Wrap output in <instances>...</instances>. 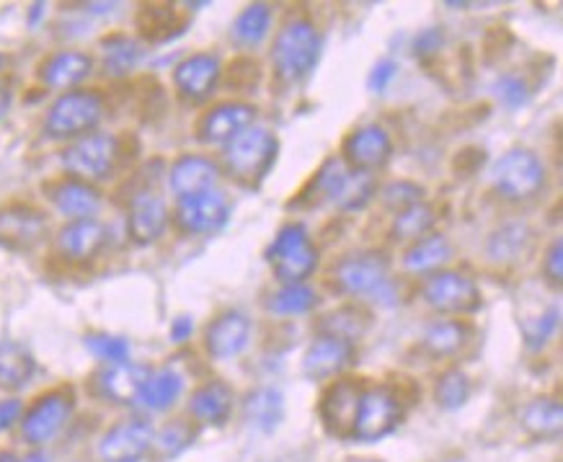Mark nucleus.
<instances>
[{
    "mask_svg": "<svg viewBox=\"0 0 563 462\" xmlns=\"http://www.w3.org/2000/svg\"><path fill=\"white\" fill-rule=\"evenodd\" d=\"M318 57H321V34L313 21L292 19L279 29L272 47V63L282 84L292 86L306 80L318 65Z\"/></svg>",
    "mask_w": 563,
    "mask_h": 462,
    "instance_id": "1",
    "label": "nucleus"
},
{
    "mask_svg": "<svg viewBox=\"0 0 563 462\" xmlns=\"http://www.w3.org/2000/svg\"><path fill=\"white\" fill-rule=\"evenodd\" d=\"M279 143L264 127H249L222 151L225 170L243 186H258L277 163Z\"/></svg>",
    "mask_w": 563,
    "mask_h": 462,
    "instance_id": "2",
    "label": "nucleus"
},
{
    "mask_svg": "<svg viewBox=\"0 0 563 462\" xmlns=\"http://www.w3.org/2000/svg\"><path fill=\"white\" fill-rule=\"evenodd\" d=\"M336 287L354 297H373L375 302L393 305L396 302V287H393L388 258L380 253H357V256L344 258L333 270Z\"/></svg>",
    "mask_w": 563,
    "mask_h": 462,
    "instance_id": "3",
    "label": "nucleus"
},
{
    "mask_svg": "<svg viewBox=\"0 0 563 462\" xmlns=\"http://www.w3.org/2000/svg\"><path fill=\"white\" fill-rule=\"evenodd\" d=\"M492 184L509 202L536 199L545 186V166L532 151L512 147L492 166Z\"/></svg>",
    "mask_w": 563,
    "mask_h": 462,
    "instance_id": "4",
    "label": "nucleus"
},
{
    "mask_svg": "<svg viewBox=\"0 0 563 462\" xmlns=\"http://www.w3.org/2000/svg\"><path fill=\"white\" fill-rule=\"evenodd\" d=\"M103 117V101L96 91H70L52 103L44 119V132L52 140L86 138Z\"/></svg>",
    "mask_w": 563,
    "mask_h": 462,
    "instance_id": "5",
    "label": "nucleus"
},
{
    "mask_svg": "<svg viewBox=\"0 0 563 462\" xmlns=\"http://www.w3.org/2000/svg\"><path fill=\"white\" fill-rule=\"evenodd\" d=\"M117 161H120V140L114 135H103V132L78 138L63 153V168L68 170L70 178L91 186L114 174Z\"/></svg>",
    "mask_w": 563,
    "mask_h": 462,
    "instance_id": "6",
    "label": "nucleus"
},
{
    "mask_svg": "<svg viewBox=\"0 0 563 462\" xmlns=\"http://www.w3.org/2000/svg\"><path fill=\"white\" fill-rule=\"evenodd\" d=\"M401 416V400H398V395L390 387H365L357 414H354L352 435L362 439V442H375V439L388 437L398 427Z\"/></svg>",
    "mask_w": 563,
    "mask_h": 462,
    "instance_id": "7",
    "label": "nucleus"
},
{
    "mask_svg": "<svg viewBox=\"0 0 563 462\" xmlns=\"http://www.w3.org/2000/svg\"><path fill=\"white\" fill-rule=\"evenodd\" d=\"M73 408H76V398H73V391H68V387L40 395L34 406L21 416V435L29 444H47L70 421Z\"/></svg>",
    "mask_w": 563,
    "mask_h": 462,
    "instance_id": "8",
    "label": "nucleus"
},
{
    "mask_svg": "<svg viewBox=\"0 0 563 462\" xmlns=\"http://www.w3.org/2000/svg\"><path fill=\"white\" fill-rule=\"evenodd\" d=\"M421 295L429 308L440 312H455V316H468L481 308V293L478 285L471 277H465L461 272H434L432 277L424 282Z\"/></svg>",
    "mask_w": 563,
    "mask_h": 462,
    "instance_id": "9",
    "label": "nucleus"
},
{
    "mask_svg": "<svg viewBox=\"0 0 563 462\" xmlns=\"http://www.w3.org/2000/svg\"><path fill=\"white\" fill-rule=\"evenodd\" d=\"M47 238V215L32 205L13 202L0 207V245L5 251H34Z\"/></svg>",
    "mask_w": 563,
    "mask_h": 462,
    "instance_id": "10",
    "label": "nucleus"
},
{
    "mask_svg": "<svg viewBox=\"0 0 563 462\" xmlns=\"http://www.w3.org/2000/svg\"><path fill=\"white\" fill-rule=\"evenodd\" d=\"M228 215H231V205H228L225 194L210 189V191L195 194V197L179 199L174 220L184 233L202 235V233H214V230L225 226Z\"/></svg>",
    "mask_w": 563,
    "mask_h": 462,
    "instance_id": "11",
    "label": "nucleus"
},
{
    "mask_svg": "<svg viewBox=\"0 0 563 462\" xmlns=\"http://www.w3.org/2000/svg\"><path fill=\"white\" fill-rule=\"evenodd\" d=\"M256 107L243 101H225L212 107L207 114L199 119L197 138L207 145H228L241 132H246L256 119Z\"/></svg>",
    "mask_w": 563,
    "mask_h": 462,
    "instance_id": "12",
    "label": "nucleus"
},
{
    "mask_svg": "<svg viewBox=\"0 0 563 462\" xmlns=\"http://www.w3.org/2000/svg\"><path fill=\"white\" fill-rule=\"evenodd\" d=\"M155 431L143 419H130L111 427L99 442V458L103 462H140L153 450Z\"/></svg>",
    "mask_w": 563,
    "mask_h": 462,
    "instance_id": "13",
    "label": "nucleus"
},
{
    "mask_svg": "<svg viewBox=\"0 0 563 462\" xmlns=\"http://www.w3.org/2000/svg\"><path fill=\"white\" fill-rule=\"evenodd\" d=\"M393 155V143L388 132L377 124H365L354 130L350 138L344 140V161L350 163L354 170H373L383 168Z\"/></svg>",
    "mask_w": 563,
    "mask_h": 462,
    "instance_id": "14",
    "label": "nucleus"
},
{
    "mask_svg": "<svg viewBox=\"0 0 563 462\" xmlns=\"http://www.w3.org/2000/svg\"><path fill=\"white\" fill-rule=\"evenodd\" d=\"M362 393H365V385H362L360 380H339V383H333L329 391L323 393L321 419L331 435H352L354 414H357Z\"/></svg>",
    "mask_w": 563,
    "mask_h": 462,
    "instance_id": "15",
    "label": "nucleus"
},
{
    "mask_svg": "<svg viewBox=\"0 0 563 462\" xmlns=\"http://www.w3.org/2000/svg\"><path fill=\"white\" fill-rule=\"evenodd\" d=\"M251 339V320L241 310H225L207 326L205 346L214 360H233Z\"/></svg>",
    "mask_w": 563,
    "mask_h": 462,
    "instance_id": "16",
    "label": "nucleus"
},
{
    "mask_svg": "<svg viewBox=\"0 0 563 462\" xmlns=\"http://www.w3.org/2000/svg\"><path fill=\"white\" fill-rule=\"evenodd\" d=\"M220 80V59L207 52L199 55H189L181 59L174 70V84L179 88V94L189 101H207L214 91Z\"/></svg>",
    "mask_w": 563,
    "mask_h": 462,
    "instance_id": "17",
    "label": "nucleus"
},
{
    "mask_svg": "<svg viewBox=\"0 0 563 462\" xmlns=\"http://www.w3.org/2000/svg\"><path fill=\"white\" fill-rule=\"evenodd\" d=\"M166 226H168V207L158 194L137 191L135 197L130 199L128 230L132 241L140 245L158 241Z\"/></svg>",
    "mask_w": 563,
    "mask_h": 462,
    "instance_id": "18",
    "label": "nucleus"
},
{
    "mask_svg": "<svg viewBox=\"0 0 563 462\" xmlns=\"http://www.w3.org/2000/svg\"><path fill=\"white\" fill-rule=\"evenodd\" d=\"M354 360V344L336 337H318L302 354V372L310 380H325L339 375Z\"/></svg>",
    "mask_w": 563,
    "mask_h": 462,
    "instance_id": "19",
    "label": "nucleus"
},
{
    "mask_svg": "<svg viewBox=\"0 0 563 462\" xmlns=\"http://www.w3.org/2000/svg\"><path fill=\"white\" fill-rule=\"evenodd\" d=\"M109 241V230L96 218L70 220L60 233H57V251L70 261H88L99 256Z\"/></svg>",
    "mask_w": 563,
    "mask_h": 462,
    "instance_id": "20",
    "label": "nucleus"
},
{
    "mask_svg": "<svg viewBox=\"0 0 563 462\" xmlns=\"http://www.w3.org/2000/svg\"><path fill=\"white\" fill-rule=\"evenodd\" d=\"M147 372L151 370L140 367V364H132V362L107 364V367L93 377L96 393H99L101 398L111 400V404H122V406L135 404Z\"/></svg>",
    "mask_w": 563,
    "mask_h": 462,
    "instance_id": "21",
    "label": "nucleus"
},
{
    "mask_svg": "<svg viewBox=\"0 0 563 462\" xmlns=\"http://www.w3.org/2000/svg\"><path fill=\"white\" fill-rule=\"evenodd\" d=\"M220 168L218 163L205 158V155H181L168 170V186L176 197H195V194L214 189Z\"/></svg>",
    "mask_w": 563,
    "mask_h": 462,
    "instance_id": "22",
    "label": "nucleus"
},
{
    "mask_svg": "<svg viewBox=\"0 0 563 462\" xmlns=\"http://www.w3.org/2000/svg\"><path fill=\"white\" fill-rule=\"evenodd\" d=\"M49 199L70 220L93 218L101 207V194L96 191V186L78 182V178H65V182L52 184Z\"/></svg>",
    "mask_w": 563,
    "mask_h": 462,
    "instance_id": "23",
    "label": "nucleus"
},
{
    "mask_svg": "<svg viewBox=\"0 0 563 462\" xmlns=\"http://www.w3.org/2000/svg\"><path fill=\"white\" fill-rule=\"evenodd\" d=\"M532 245H536V233L525 222H504L492 233L486 243L488 258L496 264H520L528 261Z\"/></svg>",
    "mask_w": 563,
    "mask_h": 462,
    "instance_id": "24",
    "label": "nucleus"
},
{
    "mask_svg": "<svg viewBox=\"0 0 563 462\" xmlns=\"http://www.w3.org/2000/svg\"><path fill=\"white\" fill-rule=\"evenodd\" d=\"M93 70V59L86 55V52H57V55L47 57L40 68V78L47 88H57V91H65V88L78 86L80 80H86Z\"/></svg>",
    "mask_w": 563,
    "mask_h": 462,
    "instance_id": "25",
    "label": "nucleus"
},
{
    "mask_svg": "<svg viewBox=\"0 0 563 462\" xmlns=\"http://www.w3.org/2000/svg\"><path fill=\"white\" fill-rule=\"evenodd\" d=\"M189 411L197 421L212 424V427H222L233 411V391L225 383H220V380L199 385L197 391L191 393Z\"/></svg>",
    "mask_w": 563,
    "mask_h": 462,
    "instance_id": "26",
    "label": "nucleus"
},
{
    "mask_svg": "<svg viewBox=\"0 0 563 462\" xmlns=\"http://www.w3.org/2000/svg\"><path fill=\"white\" fill-rule=\"evenodd\" d=\"M184 391V377L172 367L147 372L143 387H140L137 400L147 411H166L172 408Z\"/></svg>",
    "mask_w": 563,
    "mask_h": 462,
    "instance_id": "27",
    "label": "nucleus"
},
{
    "mask_svg": "<svg viewBox=\"0 0 563 462\" xmlns=\"http://www.w3.org/2000/svg\"><path fill=\"white\" fill-rule=\"evenodd\" d=\"M282 416H285V398L274 387H258L243 404V419H246L249 427L264 431V435L279 427Z\"/></svg>",
    "mask_w": 563,
    "mask_h": 462,
    "instance_id": "28",
    "label": "nucleus"
},
{
    "mask_svg": "<svg viewBox=\"0 0 563 462\" xmlns=\"http://www.w3.org/2000/svg\"><path fill=\"white\" fill-rule=\"evenodd\" d=\"M346 166L339 158H329L318 168V174L313 176V182L306 186V191L300 194L298 202H292L290 207H316L323 202H333L336 194L342 191V186L346 182Z\"/></svg>",
    "mask_w": 563,
    "mask_h": 462,
    "instance_id": "29",
    "label": "nucleus"
},
{
    "mask_svg": "<svg viewBox=\"0 0 563 462\" xmlns=\"http://www.w3.org/2000/svg\"><path fill=\"white\" fill-rule=\"evenodd\" d=\"M465 341H468V326L463 320H434L424 331L421 346L434 360H448L461 352Z\"/></svg>",
    "mask_w": 563,
    "mask_h": 462,
    "instance_id": "30",
    "label": "nucleus"
},
{
    "mask_svg": "<svg viewBox=\"0 0 563 462\" xmlns=\"http://www.w3.org/2000/svg\"><path fill=\"white\" fill-rule=\"evenodd\" d=\"M36 362L32 352L16 341L0 344V387L3 391H21L34 377Z\"/></svg>",
    "mask_w": 563,
    "mask_h": 462,
    "instance_id": "31",
    "label": "nucleus"
},
{
    "mask_svg": "<svg viewBox=\"0 0 563 462\" xmlns=\"http://www.w3.org/2000/svg\"><path fill=\"white\" fill-rule=\"evenodd\" d=\"M520 421L532 439H555L563 429V408L553 398H536L525 406Z\"/></svg>",
    "mask_w": 563,
    "mask_h": 462,
    "instance_id": "32",
    "label": "nucleus"
},
{
    "mask_svg": "<svg viewBox=\"0 0 563 462\" xmlns=\"http://www.w3.org/2000/svg\"><path fill=\"white\" fill-rule=\"evenodd\" d=\"M453 258V245L444 235H424L413 241L409 251L404 253V266L413 274H424L440 270L442 264Z\"/></svg>",
    "mask_w": 563,
    "mask_h": 462,
    "instance_id": "33",
    "label": "nucleus"
},
{
    "mask_svg": "<svg viewBox=\"0 0 563 462\" xmlns=\"http://www.w3.org/2000/svg\"><path fill=\"white\" fill-rule=\"evenodd\" d=\"M272 270H274V277L277 282H282L285 287L290 285H302V279H308L310 274L316 272L318 266V251L313 249V243H302L298 249L282 253L274 261H269Z\"/></svg>",
    "mask_w": 563,
    "mask_h": 462,
    "instance_id": "34",
    "label": "nucleus"
},
{
    "mask_svg": "<svg viewBox=\"0 0 563 462\" xmlns=\"http://www.w3.org/2000/svg\"><path fill=\"white\" fill-rule=\"evenodd\" d=\"M101 55H103V70L109 76H128L137 68V63L143 59V47L132 40V36L124 34H114L107 36L101 42Z\"/></svg>",
    "mask_w": 563,
    "mask_h": 462,
    "instance_id": "35",
    "label": "nucleus"
},
{
    "mask_svg": "<svg viewBox=\"0 0 563 462\" xmlns=\"http://www.w3.org/2000/svg\"><path fill=\"white\" fill-rule=\"evenodd\" d=\"M269 26H272V9L264 3H254L249 6V9H243L239 13V19L233 21L231 36L235 44H241V47H256V44H262L266 40Z\"/></svg>",
    "mask_w": 563,
    "mask_h": 462,
    "instance_id": "36",
    "label": "nucleus"
},
{
    "mask_svg": "<svg viewBox=\"0 0 563 462\" xmlns=\"http://www.w3.org/2000/svg\"><path fill=\"white\" fill-rule=\"evenodd\" d=\"M137 29L145 40L163 42L176 34L179 21H176V9L166 3H147L137 13Z\"/></svg>",
    "mask_w": 563,
    "mask_h": 462,
    "instance_id": "37",
    "label": "nucleus"
},
{
    "mask_svg": "<svg viewBox=\"0 0 563 462\" xmlns=\"http://www.w3.org/2000/svg\"><path fill=\"white\" fill-rule=\"evenodd\" d=\"M318 305V295L306 285H290L282 287L266 300V310L272 316H306Z\"/></svg>",
    "mask_w": 563,
    "mask_h": 462,
    "instance_id": "38",
    "label": "nucleus"
},
{
    "mask_svg": "<svg viewBox=\"0 0 563 462\" xmlns=\"http://www.w3.org/2000/svg\"><path fill=\"white\" fill-rule=\"evenodd\" d=\"M471 398V380L463 370H444L440 377H437L434 385V400L437 406L444 408V411H455V408L465 406V400Z\"/></svg>",
    "mask_w": 563,
    "mask_h": 462,
    "instance_id": "39",
    "label": "nucleus"
},
{
    "mask_svg": "<svg viewBox=\"0 0 563 462\" xmlns=\"http://www.w3.org/2000/svg\"><path fill=\"white\" fill-rule=\"evenodd\" d=\"M369 323V316L360 308H342L331 316H325L321 320V337H336V339H346L352 341L365 333V328Z\"/></svg>",
    "mask_w": 563,
    "mask_h": 462,
    "instance_id": "40",
    "label": "nucleus"
},
{
    "mask_svg": "<svg viewBox=\"0 0 563 462\" xmlns=\"http://www.w3.org/2000/svg\"><path fill=\"white\" fill-rule=\"evenodd\" d=\"M373 197H375L373 174H365V170H350L342 191H339L336 199H333V205L342 207L346 212H354V210H362V207H365Z\"/></svg>",
    "mask_w": 563,
    "mask_h": 462,
    "instance_id": "41",
    "label": "nucleus"
},
{
    "mask_svg": "<svg viewBox=\"0 0 563 462\" xmlns=\"http://www.w3.org/2000/svg\"><path fill=\"white\" fill-rule=\"evenodd\" d=\"M432 207L421 202L417 207H411V210L396 215V220H393V238H396V241H419V238H424L429 230H432Z\"/></svg>",
    "mask_w": 563,
    "mask_h": 462,
    "instance_id": "42",
    "label": "nucleus"
},
{
    "mask_svg": "<svg viewBox=\"0 0 563 462\" xmlns=\"http://www.w3.org/2000/svg\"><path fill=\"white\" fill-rule=\"evenodd\" d=\"M377 199H380V205L385 207V210L398 215V212H406V210H411V207L421 205V199H424V186H419L413 182H393L377 191Z\"/></svg>",
    "mask_w": 563,
    "mask_h": 462,
    "instance_id": "43",
    "label": "nucleus"
},
{
    "mask_svg": "<svg viewBox=\"0 0 563 462\" xmlns=\"http://www.w3.org/2000/svg\"><path fill=\"white\" fill-rule=\"evenodd\" d=\"M522 339L528 349H543L548 344V339L553 337L555 326H559V310L555 308H543L538 310L536 316H528L522 320Z\"/></svg>",
    "mask_w": 563,
    "mask_h": 462,
    "instance_id": "44",
    "label": "nucleus"
},
{
    "mask_svg": "<svg viewBox=\"0 0 563 462\" xmlns=\"http://www.w3.org/2000/svg\"><path fill=\"white\" fill-rule=\"evenodd\" d=\"M86 349L103 364H124L130 362L128 339L111 337V333H91L86 337Z\"/></svg>",
    "mask_w": 563,
    "mask_h": 462,
    "instance_id": "45",
    "label": "nucleus"
},
{
    "mask_svg": "<svg viewBox=\"0 0 563 462\" xmlns=\"http://www.w3.org/2000/svg\"><path fill=\"white\" fill-rule=\"evenodd\" d=\"M191 439H195V429H191L189 424L172 421L166 429H161L158 435L153 437V447L158 450L161 458H174V454L187 450Z\"/></svg>",
    "mask_w": 563,
    "mask_h": 462,
    "instance_id": "46",
    "label": "nucleus"
},
{
    "mask_svg": "<svg viewBox=\"0 0 563 462\" xmlns=\"http://www.w3.org/2000/svg\"><path fill=\"white\" fill-rule=\"evenodd\" d=\"M308 230L306 226H300V222H290V226H285L277 233V238H274L269 249H266V261H274L277 256H282V253L298 249V245L308 243Z\"/></svg>",
    "mask_w": 563,
    "mask_h": 462,
    "instance_id": "47",
    "label": "nucleus"
},
{
    "mask_svg": "<svg viewBox=\"0 0 563 462\" xmlns=\"http://www.w3.org/2000/svg\"><path fill=\"white\" fill-rule=\"evenodd\" d=\"M494 94H496V99H499L504 107H509V109L522 107V103L528 101V86H525V80L517 76H501L494 84Z\"/></svg>",
    "mask_w": 563,
    "mask_h": 462,
    "instance_id": "48",
    "label": "nucleus"
},
{
    "mask_svg": "<svg viewBox=\"0 0 563 462\" xmlns=\"http://www.w3.org/2000/svg\"><path fill=\"white\" fill-rule=\"evenodd\" d=\"M258 86V63L254 59H235L228 70V88H235V91H251V88Z\"/></svg>",
    "mask_w": 563,
    "mask_h": 462,
    "instance_id": "49",
    "label": "nucleus"
},
{
    "mask_svg": "<svg viewBox=\"0 0 563 462\" xmlns=\"http://www.w3.org/2000/svg\"><path fill=\"white\" fill-rule=\"evenodd\" d=\"M442 47H444V32H442V29L432 26V29H424V32L417 34V40H413L411 50H413V55L427 63V59L440 55Z\"/></svg>",
    "mask_w": 563,
    "mask_h": 462,
    "instance_id": "50",
    "label": "nucleus"
},
{
    "mask_svg": "<svg viewBox=\"0 0 563 462\" xmlns=\"http://www.w3.org/2000/svg\"><path fill=\"white\" fill-rule=\"evenodd\" d=\"M396 73H398V65L393 63V59H380V63H375V68H373V73H369V78H367V88L373 94H383L385 88H388V84L393 78H396Z\"/></svg>",
    "mask_w": 563,
    "mask_h": 462,
    "instance_id": "51",
    "label": "nucleus"
},
{
    "mask_svg": "<svg viewBox=\"0 0 563 462\" xmlns=\"http://www.w3.org/2000/svg\"><path fill=\"white\" fill-rule=\"evenodd\" d=\"M543 274H545V279L551 282L553 287L561 285V279H563V256H561V241H559V238H555V241L551 243V249L545 251Z\"/></svg>",
    "mask_w": 563,
    "mask_h": 462,
    "instance_id": "52",
    "label": "nucleus"
},
{
    "mask_svg": "<svg viewBox=\"0 0 563 462\" xmlns=\"http://www.w3.org/2000/svg\"><path fill=\"white\" fill-rule=\"evenodd\" d=\"M21 419V404L19 400H0V431L11 429L13 424Z\"/></svg>",
    "mask_w": 563,
    "mask_h": 462,
    "instance_id": "53",
    "label": "nucleus"
},
{
    "mask_svg": "<svg viewBox=\"0 0 563 462\" xmlns=\"http://www.w3.org/2000/svg\"><path fill=\"white\" fill-rule=\"evenodd\" d=\"M191 331H195V323H191V318H187V316L176 318L172 323V341H174V344H184V341L191 337Z\"/></svg>",
    "mask_w": 563,
    "mask_h": 462,
    "instance_id": "54",
    "label": "nucleus"
},
{
    "mask_svg": "<svg viewBox=\"0 0 563 462\" xmlns=\"http://www.w3.org/2000/svg\"><path fill=\"white\" fill-rule=\"evenodd\" d=\"M9 107H11V94H9V88L0 86V119L5 117V111H9Z\"/></svg>",
    "mask_w": 563,
    "mask_h": 462,
    "instance_id": "55",
    "label": "nucleus"
},
{
    "mask_svg": "<svg viewBox=\"0 0 563 462\" xmlns=\"http://www.w3.org/2000/svg\"><path fill=\"white\" fill-rule=\"evenodd\" d=\"M19 462H49V460H47V454H42V452H29L26 458H21Z\"/></svg>",
    "mask_w": 563,
    "mask_h": 462,
    "instance_id": "56",
    "label": "nucleus"
},
{
    "mask_svg": "<svg viewBox=\"0 0 563 462\" xmlns=\"http://www.w3.org/2000/svg\"><path fill=\"white\" fill-rule=\"evenodd\" d=\"M0 462H19L16 458H13V454L11 452H3V454H0Z\"/></svg>",
    "mask_w": 563,
    "mask_h": 462,
    "instance_id": "57",
    "label": "nucleus"
},
{
    "mask_svg": "<svg viewBox=\"0 0 563 462\" xmlns=\"http://www.w3.org/2000/svg\"><path fill=\"white\" fill-rule=\"evenodd\" d=\"M3 63H5V59H3V55H0V70H3Z\"/></svg>",
    "mask_w": 563,
    "mask_h": 462,
    "instance_id": "58",
    "label": "nucleus"
},
{
    "mask_svg": "<svg viewBox=\"0 0 563 462\" xmlns=\"http://www.w3.org/2000/svg\"><path fill=\"white\" fill-rule=\"evenodd\" d=\"M444 462H463V460H444Z\"/></svg>",
    "mask_w": 563,
    "mask_h": 462,
    "instance_id": "59",
    "label": "nucleus"
}]
</instances>
